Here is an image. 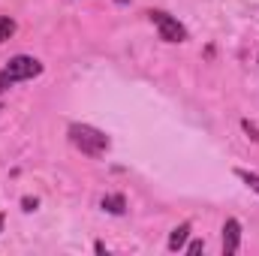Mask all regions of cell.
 Masks as SVG:
<instances>
[{
    "mask_svg": "<svg viewBox=\"0 0 259 256\" xmlns=\"http://www.w3.org/2000/svg\"><path fill=\"white\" fill-rule=\"evenodd\" d=\"M36 208H39V199H33V196H24V199H21V211L30 214V211H36Z\"/></svg>",
    "mask_w": 259,
    "mask_h": 256,
    "instance_id": "10",
    "label": "cell"
},
{
    "mask_svg": "<svg viewBox=\"0 0 259 256\" xmlns=\"http://www.w3.org/2000/svg\"><path fill=\"white\" fill-rule=\"evenodd\" d=\"M66 136H69V142H72L84 157H106V151L112 148L109 136H106L103 130L91 127V124H69Z\"/></svg>",
    "mask_w": 259,
    "mask_h": 256,
    "instance_id": "1",
    "label": "cell"
},
{
    "mask_svg": "<svg viewBox=\"0 0 259 256\" xmlns=\"http://www.w3.org/2000/svg\"><path fill=\"white\" fill-rule=\"evenodd\" d=\"M36 75H42V64H39L36 58H30V55H15V58H9L6 66L0 69V91H9L12 84L30 81V78H36Z\"/></svg>",
    "mask_w": 259,
    "mask_h": 256,
    "instance_id": "2",
    "label": "cell"
},
{
    "mask_svg": "<svg viewBox=\"0 0 259 256\" xmlns=\"http://www.w3.org/2000/svg\"><path fill=\"white\" fill-rule=\"evenodd\" d=\"M148 18H151V24L157 27V33H160L163 42H187V27H184L175 15H169V12H163V9H151Z\"/></svg>",
    "mask_w": 259,
    "mask_h": 256,
    "instance_id": "3",
    "label": "cell"
},
{
    "mask_svg": "<svg viewBox=\"0 0 259 256\" xmlns=\"http://www.w3.org/2000/svg\"><path fill=\"white\" fill-rule=\"evenodd\" d=\"M3 223H6V217H3V214H0V232H3Z\"/></svg>",
    "mask_w": 259,
    "mask_h": 256,
    "instance_id": "12",
    "label": "cell"
},
{
    "mask_svg": "<svg viewBox=\"0 0 259 256\" xmlns=\"http://www.w3.org/2000/svg\"><path fill=\"white\" fill-rule=\"evenodd\" d=\"M235 178H241L250 190L259 196V172H250V169H235Z\"/></svg>",
    "mask_w": 259,
    "mask_h": 256,
    "instance_id": "7",
    "label": "cell"
},
{
    "mask_svg": "<svg viewBox=\"0 0 259 256\" xmlns=\"http://www.w3.org/2000/svg\"><path fill=\"white\" fill-rule=\"evenodd\" d=\"M241 250V223L229 217L223 223V256H235Z\"/></svg>",
    "mask_w": 259,
    "mask_h": 256,
    "instance_id": "4",
    "label": "cell"
},
{
    "mask_svg": "<svg viewBox=\"0 0 259 256\" xmlns=\"http://www.w3.org/2000/svg\"><path fill=\"white\" fill-rule=\"evenodd\" d=\"M202 247H205V241H190V244H184V250H187L190 256L202 253Z\"/></svg>",
    "mask_w": 259,
    "mask_h": 256,
    "instance_id": "11",
    "label": "cell"
},
{
    "mask_svg": "<svg viewBox=\"0 0 259 256\" xmlns=\"http://www.w3.org/2000/svg\"><path fill=\"white\" fill-rule=\"evenodd\" d=\"M241 130H244V133H247V136H250V139L259 145V127H256V124H250V121L244 118V121H241Z\"/></svg>",
    "mask_w": 259,
    "mask_h": 256,
    "instance_id": "9",
    "label": "cell"
},
{
    "mask_svg": "<svg viewBox=\"0 0 259 256\" xmlns=\"http://www.w3.org/2000/svg\"><path fill=\"white\" fill-rule=\"evenodd\" d=\"M12 33H15V21L9 15H0V42H6Z\"/></svg>",
    "mask_w": 259,
    "mask_h": 256,
    "instance_id": "8",
    "label": "cell"
},
{
    "mask_svg": "<svg viewBox=\"0 0 259 256\" xmlns=\"http://www.w3.org/2000/svg\"><path fill=\"white\" fill-rule=\"evenodd\" d=\"M190 229H193V226H190V220H184L181 226H175V229H172V235H169V244H166V247H169L172 253L184 250V244H187V238H190Z\"/></svg>",
    "mask_w": 259,
    "mask_h": 256,
    "instance_id": "5",
    "label": "cell"
},
{
    "mask_svg": "<svg viewBox=\"0 0 259 256\" xmlns=\"http://www.w3.org/2000/svg\"><path fill=\"white\" fill-rule=\"evenodd\" d=\"M100 205H103V211H109V214H115V217H121V214L127 211L124 193H106V196L100 199Z\"/></svg>",
    "mask_w": 259,
    "mask_h": 256,
    "instance_id": "6",
    "label": "cell"
}]
</instances>
